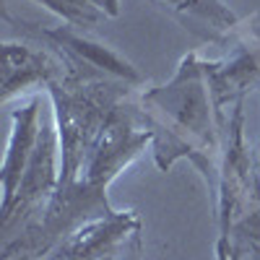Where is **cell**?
Segmentation results:
<instances>
[{
  "instance_id": "obj_1",
  "label": "cell",
  "mask_w": 260,
  "mask_h": 260,
  "mask_svg": "<svg viewBox=\"0 0 260 260\" xmlns=\"http://www.w3.org/2000/svg\"><path fill=\"white\" fill-rule=\"evenodd\" d=\"M213 96L208 86V62L190 52L169 83L151 89L141 99V112L151 130L154 159L159 169H169L187 156L203 172L208 185H219V169L213 167L219 138L213 125Z\"/></svg>"
},
{
  "instance_id": "obj_2",
  "label": "cell",
  "mask_w": 260,
  "mask_h": 260,
  "mask_svg": "<svg viewBox=\"0 0 260 260\" xmlns=\"http://www.w3.org/2000/svg\"><path fill=\"white\" fill-rule=\"evenodd\" d=\"M60 169H62L60 133H57V125L45 120L42 122L37 148H34V156L29 161V169L16 190V198H13L11 208L3 211V229H8L13 224V219L21 216V211H31L42 201L55 198V192L60 187Z\"/></svg>"
},
{
  "instance_id": "obj_3",
  "label": "cell",
  "mask_w": 260,
  "mask_h": 260,
  "mask_svg": "<svg viewBox=\"0 0 260 260\" xmlns=\"http://www.w3.org/2000/svg\"><path fill=\"white\" fill-rule=\"evenodd\" d=\"M138 226L133 211L96 216L94 221H83L60 240L57 250L47 260H117L122 240Z\"/></svg>"
},
{
  "instance_id": "obj_4",
  "label": "cell",
  "mask_w": 260,
  "mask_h": 260,
  "mask_svg": "<svg viewBox=\"0 0 260 260\" xmlns=\"http://www.w3.org/2000/svg\"><path fill=\"white\" fill-rule=\"evenodd\" d=\"M42 102L34 96L29 104L13 110V127H11V138H8V148H6V159H3V211L11 208L16 190L24 180L29 161L34 156V148L42 133Z\"/></svg>"
},
{
  "instance_id": "obj_5",
  "label": "cell",
  "mask_w": 260,
  "mask_h": 260,
  "mask_svg": "<svg viewBox=\"0 0 260 260\" xmlns=\"http://www.w3.org/2000/svg\"><path fill=\"white\" fill-rule=\"evenodd\" d=\"M47 37L57 47L68 52L78 65H86L89 71H99L102 76H115L125 83H143V76L133 68V62H127L120 52L91 39L89 34H81L76 26L52 29V31H47Z\"/></svg>"
},
{
  "instance_id": "obj_6",
  "label": "cell",
  "mask_w": 260,
  "mask_h": 260,
  "mask_svg": "<svg viewBox=\"0 0 260 260\" xmlns=\"http://www.w3.org/2000/svg\"><path fill=\"white\" fill-rule=\"evenodd\" d=\"M260 81V37L252 47L240 50L226 62H208V86L216 110L240 96Z\"/></svg>"
},
{
  "instance_id": "obj_7",
  "label": "cell",
  "mask_w": 260,
  "mask_h": 260,
  "mask_svg": "<svg viewBox=\"0 0 260 260\" xmlns=\"http://www.w3.org/2000/svg\"><path fill=\"white\" fill-rule=\"evenodd\" d=\"M52 76V62L42 52L26 45H13V42L3 45V102L29 91L31 86H50L55 81Z\"/></svg>"
},
{
  "instance_id": "obj_8",
  "label": "cell",
  "mask_w": 260,
  "mask_h": 260,
  "mask_svg": "<svg viewBox=\"0 0 260 260\" xmlns=\"http://www.w3.org/2000/svg\"><path fill=\"white\" fill-rule=\"evenodd\" d=\"M154 3L167 8L172 16H177L192 31L211 37V39H216L221 31H229L232 26H237L234 13L221 0H154Z\"/></svg>"
},
{
  "instance_id": "obj_9",
  "label": "cell",
  "mask_w": 260,
  "mask_h": 260,
  "mask_svg": "<svg viewBox=\"0 0 260 260\" xmlns=\"http://www.w3.org/2000/svg\"><path fill=\"white\" fill-rule=\"evenodd\" d=\"M37 3L47 6L52 13H57L68 26H78V29H86V26H94L96 21L104 16L102 11L91 8L86 0H37Z\"/></svg>"
},
{
  "instance_id": "obj_10",
  "label": "cell",
  "mask_w": 260,
  "mask_h": 260,
  "mask_svg": "<svg viewBox=\"0 0 260 260\" xmlns=\"http://www.w3.org/2000/svg\"><path fill=\"white\" fill-rule=\"evenodd\" d=\"M232 255H234V247H232L229 234H219V242H216V260H232Z\"/></svg>"
},
{
  "instance_id": "obj_11",
  "label": "cell",
  "mask_w": 260,
  "mask_h": 260,
  "mask_svg": "<svg viewBox=\"0 0 260 260\" xmlns=\"http://www.w3.org/2000/svg\"><path fill=\"white\" fill-rule=\"evenodd\" d=\"M232 260H240V255H237V252H234V255H232Z\"/></svg>"
}]
</instances>
